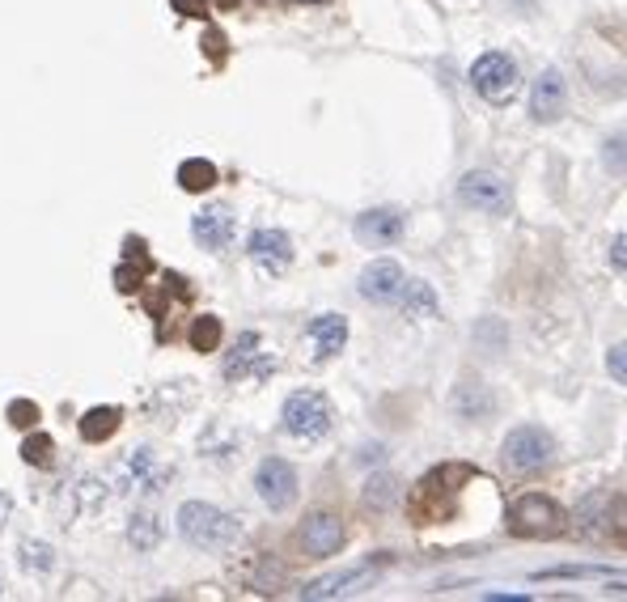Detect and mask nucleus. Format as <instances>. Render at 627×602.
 Masks as SVG:
<instances>
[{"mask_svg":"<svg viewBox=\"0 0 627 602\" xmlns=\"http://www.w3.org/2000/svg\"><path fill=\"white\" fill-rule=\"evenodd\" d=\"M178 535H183L191 547H204V552H225V547L238 543L242 526H238V518H229V513L217 505L187 501L178 509Z\"/></svg>","mask_w":627,"mask_h":602,"instance_id":"1","label":"nucleus"},{"mask_svg":"<svg viewBox=\"0 0 627 602\" xmlns=\"http://www.w3.org/2000/svg\"><path fill=\"white\" fill-rule=\"evenodd\" d=\"M331 424H335V407L327 403V395L297 391V395L284 399V429H289L293 437L318 441V437L331 433Z\"/></svg>","mask_w":627,"mask_h":602,"instance_id":"2","label":"nucleus"},{"mask_svg":"<svg viewBox=\"0 0 627 602\" xmlns=\"http://www.w3.org/2000/svg\"><path fill=\"white\" fill-rule=\"evenodd\" d=\"M564 526V509L555 505L543 492H526L509 505V530L513 535H526V539H547Z\"/></svg>","mask_w":627,"mask_h":602,"instance_id":"3","label":"nucleus"},{"mask_svg":"<svg viewBox=\"0 0 627 602\" xmlns=\"http://www.w3.org/2000/svg\"><path fill=\"white\" fill-rule=\"evenodd\" d=\"M555 458V441L547 429H539V424H522V429H513L505 437V463L517 471V475H534L551 467Z\"/></svg>","mask_w":627,"mask_h":602,"instance_id":"4","label":"nucleus"},{"mask_svg":"<svg viewBox=\"0 0 627 602\" xmlns=\"http://www.w3.org/2000/svg\"><path fill=\"white\" fill-rule=\"evenodd\" d=\"M517 64L505 56V51H488V56H479L475 68H471V85H475V94L483 102H492V106H505L513 94H517Z\"/></svg>","mask_w":627,"mask_h":602,"instance_id":"5","label":"nucleus"},{"mask_svg":"<svg viewBox=\"0 0 627 602\" xmlns=\"http://www.w3.org/2000/svg\"><path fill=\"white\" fill-rule=\"evenodd\" d=\"M458 200L475 208V212H505L509 208V183L500 174H488V170H471L467 179L458 183Z\"/></svg>","mask_w":627,"mask_h":602,"instance_id":"6","label":"nucleus"},{"mask_svg":"<svg viewBox=\"0 0 627 602\" xmlns=\"http://www.w3.org/2000/svg\"><path fill=\"white\" fill-rule=\"evenodd\" d=\"M255 488L267 509H289L297 501V471L284 458H267L255 471Z\"/></svg>","mask_w":627,"mask_h":602,"instance_id":"7","label":"nucleus"},{"mask_svg":"<svg viewBox=\"0 0 627 602\" xmlns=\"http://www.w3.org/2000/svg\"><path fill=\"white\" fill-rule=\"evenodd\" d=\"M115 480L123 484V492H161V484L170 480V467H161L153 450H132Z\"/></svg>","mask_w":627,"mask_h":602,"instance_id":"8","label":"nucleus"},{"mask_svg":"<svg viewBox=\"0 0 627 602\" xmlns=\"http://www.w3.org/2000/svg\"><path fill=\"white\" fill-rule=\"evenodd\" d=\"M344 539H348V530L335 513H310L306 526H301V552L314 556V560L335 556L339 547H344Z\"/></svg>","mask_w":627,"mask_h":602,"instance_id":"9","label":"nucleus"},{"mask_svg":"<svg viewBox=\"0 0 627 602\" xmlns=\"http://www.w3.org/2000/svg\"><path fill=\"white\" fill-rule=\"evenodd\" d=\"M276 369V361L267 357V352H259V335L255 331H242L234 352L225 357V378L229 382H242V378H267Z\"/></svg>","mask_w":627,"mask_h":602,"instance_id":"10","label":"nucleus"},{"mask_svg":"<svg viewBox=\"0 0 627 602\" xmlns=\"http://www.w3.org/2000/svg\"><path fill=\"white\" fill-rule=\"evenodd\" d=\"M234 212H229L225 204H208L195 212V221H191V234L195 242L204 246V251H225L229 242H234Z\"/></svg>","mask_w":627,"mask_h":602,"instance_id":"11","label":"nucleus"},{"mask_svg":"<svg viewBox=\"0 0 627 602\" xmlns=\"http://www.w3.org/2000/svg\"><path fill=\"white\" fill-rule=\"evenodd\" d=\"M403 289H407V276H403L399 263H390V259L369 263V268L361 272V293H365L369 301H378V306H390V301L399 306Z\"/></svg>","mask_w":627,"mask_h":602,"instance_id":"12","label":"nucleus"},{"mask_svg":"<svg viewBox=\"0 0 627 602\" xmlns=\"http://www.w3.org/2000/svg\"><path fill=\"white\" fill-rule=\"evenodd\" d=\"M250 259H255V268L263 272H284L293 263V242L284 229H255L250 234Z\"/></svg>","mask_w":627,"mask_h":602,"instance_id":"13","label":"nucleus"},{"mask_svg":"<svg viewBox=\"0 0 627 602\" xmlns=\"http://www.w3.org/2000/svg\"><path fill=\"white\" fill-rule=\"evenodd\" d=\"M356 238L369 246H390L403 238V217L394 208H369L356 217Z\"/></svg>","mask_w":627,"mask_h":602,"instance_id":"14","label":"nucleus"},{"mask_svg":"<svg viewBox=\"0 0 627 602\" xmlns=\"http://www.w3.org/2000/svg\"><path fill=\"white\" fill-rule=\"evenodd\" d=\"M564 98H568V90H564V77L555 73V68H547V73L534 81V90H530V111H534V119L539 123H551V119H560V111H564Z\"/></svg>","mask_w":627,"mask_h":602,"instance_id":"15","label":"nucleus"},{"mask_svg":"<svg viewBox=\"0 0 627 602\" xmlns=\"http://www.w3.org/2000/svg\"><path fill=\"white\" fill-rule=\"evenodd\" d=\"M310 348H314V357L322 361V357H335L339 348L348 344V323L339 314H318L314 323H310Z\"/></svg>","mask_w":627,"mask_h":602,"instance_id":"16","label":"nucleus"},{"mask_svg":"<svg viewBox=\"0 0 627 602\" xmlns=\"http://www.w3.org/2000/svg\"><path fill=\"white\" fill-rule=\"evenodd\" d=\"M373 577V569H356V573H335V577H322L314 586L301 590V598H339V594H352L356 586H365Z\"/></svg>","mask_w":627,"mask_h":602,"instance_id":"17","label":"nucleus"},{"mask_svg":"<svg viewBox=\"0 0 627 602\" xmlns=\"http://www.w3.org/2000/svg\"><path fill=\"white\" fill-rule=\"evenodd\" d=\"M399 306L411 314V318H433L437 314V297H433V289L424 285V280H407V289H403V297H399Z\"/></svg>","mask_w":627,"mask_h":602,"instance_id":"18","label":"nucleus"},{"mask_svg":"<svg viewBox=\"0 0 627 602\" xmlns=\"http://www.w3.org/2000/svg\"><path fill=\"white\" fill-rule=\"evenodd\" d=\"M178 183H183V191H208L217 183V166L204 162V157H191V162L178 166Z\"/></svg>","mask_w":627,"mask_h":602,"instance_id":"19","label":"nucleus"},{"mask_svg":"<svg viewBox=\"0 0 627 602\" xmlns=\"http://www.w3.org/2000/svg\"><path fill=\"white\" fill-rule=\"evenodd\" d=\"M119 429V412L115 407H94V412H85V420H81V437L85 441H106Z\"/></svg>","mask_w":627,"mask_h":602,"instance_id":"20","label":"nucleus"},{"mask_svg":"<svg viewBox=\"0 0 627 602\" xmlns=\"http://www.w3.org/2000/svg\"><path fill=\"white\" fill-rule=\"evenodd\" d=\"M128 539H132L136 552H149V547H157V543H161V526H157V518H149V513H136L132 526H128Z\"/></svg>","mask_w":627,"mask_h":602,"instance_id":"21","label":"nucleus"},{"mask_svg":"<svg viewBox=\"0 0 627 602\" xmlns=\"http://www.w3.org/2000/svg\"><path fill=\"white\" fill-rule=\"evenodd\" d=\"M217 344H221V318H212V314L195 318V327H191V348H195V352H212Z\"/></svg>","mask_w":627,"mask_h":602,"instance_id":"22","label":"nucleus"},{"mask_svg":"<svg viewBox=\"0 0 627 602\" xmlns=\"http://www.w3.org/2000/svg\"><path fill=\"white\" fill-rule=\"evenodd\" d=\"M22 569L26 573H51L56 569V556H51L47 543H22Z\"/></svg>","mask_w":627,"mask_h":602,"instance_id":"23","label":"nucleus"},{"mask_svg":"<svg viewBox=\"0 0 627 602\" xmlns=\"http://www.w3.org/2000/svg\"><path fill=\"white\" fill-rule=\"evenodd\" d=\"M602 166L611 170V174H627V136L619 132V136H611L602 145Z\"/></svg>","mask_w":627,"mask_h":602,"instance_id":"24","label":"nucleus"},{"mask_svg":"<svg viewBox=\"0 0 627 602\" xmlns=\"http://www.w3.org/2000/svg\"><path fill=\"white\" fill-rule=\"evenodd\" d=\"M390 501H394V480H390V475H378V480H369L365 505H369V509H386Z\"/></svg>","mask_w":627,"mask_h":602,"instance_id":"25","label":"nucleus"},{"mask_svg":"<svg viewBox=\"0 0 627 602\" xmlns=\"http://www.w3.org/2000/svg\"><path fill=\"white\" fill-rule=\"evenodd\" d=\"M22 458H26V463H34V467H47L51 463V437H30L26 441V446H22Z\"/></svg>","mask_w":627,"mask_h":602,"instance_id":"26","label":"nucleus"},{"mask_svg":"<svg viewBox=\"0 0 627 602\" xmlns=\"http://www.w3.org/2000/svg\"><path fill=\"white\" fill-rule=\"evenodd\" d=\"M606 369H611V378L627 386V344H615L611 352H606Z\"/></svg>","mask_w":627,"mask_h":602,"instance_id":"27","label":"nucleus"},{"mask_svg":"<svg viewBox=\"0 0 627 602\" xmlns=\"http://www.w3.org/2000/svg\"><path fill=\"white\" fill-rule=\"evenodd\" d=\"M611 530L627 543V497H615L611 501Z\"/></svg>","mask_w":627,"mask_h":602,"instance_id":"28","label":"nucleus"},{"mask_svg":"<svg viewBox=\"0 0 627 602\" xmlns=\"http://www.w3.org/2000/svg\"><path fill=\"white\" fill-rule=\"evenodd\" d=\"M174 13H183V17H204L208 13V0H170Z\"/></svg>","mask_w":627,"mask_h":602,"instance_id":"29","label":"nucleus"},{"mask_svg":"<svg viewBox=\"0 0 627 602\" xmlns=\"http://www.w3.org/2000/svg\"><path fill=\"white\" fill-rule=\"evenodd\" d=\"M611 263H615V272L627 276V234H619V238L611 242Z\"/></svg>","mask_w":627,"mask_h":602,"instance_id":"30","label":"nucleus"},{"mask_svg":"<svg viewBox=\"0 0 627 602\" xmlns=\"http://www.w3.org/2000/svg\"><path fill=\"white\" fill-rule=\"evenodd\" d=\"M204 43H208V56H212V60H217V56H225V39H221V34H208Z\"/></svg>","mask_w":627,"mask_h":602,"instance_id":"31","label":"nucleus"},{"mask_svg":"<svg viewBox=\"0 0 627 602\" xmlns=\"http://www.w3.org/2000/svg\"><path fill=\"white\" fill-rule=\"evenodd\" d=\"M9 513H13V501L5 497V492H0V530L9 526Z\"/></svg>","mask_w":627,"mask_h":602,"instance_id":"32","label":"nucleus"},{"mask_svg":"<svg viewBox=\"0 0 627 602\" xmlns=\"http://www.w3.org/2000/svg\"><path fill=\"white\" fill-rule=\"evenodd\" d=\"M217 5H221V9H234V5H238V0H217Z\"/></svg>","mask_w":627,"mask_h":602,"instance_id":"33","label":"nucleus"},{"mask_svg":"<svg viewBox=\"0 0 627 602\" xmlns=\"http://www.w3.org/2000/svg\"><path fill=\"white\" fill-rule=\"evenodd\" d=\"M293 5H322V0H293Z\"/></svg>","mask_w":627,"mask_h":602,"instance_id":"34","label":"nucleus"},{"mask_svg":"<svg viewBox=\"0 0 627 602\" xmlns=\"http://www.w3.org/2000/svg\"><path fill=\"white\" fill-rule=\"evenodd\" d=\"M0 594H5V581H0Z\"/></svg>","mask_w":627,"mask_h":602,"instance_id":"35","label":"nucleus"}]
</instances>
